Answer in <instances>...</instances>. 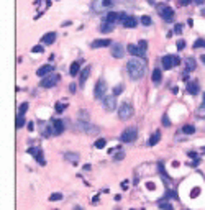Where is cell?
Returning <instances> with one entry per match:
<instances>
[{
  "mask_svg": "<svg viewBox=\"0 0 205 210\" xmlns=\"http://www.w3.org/2000/svg\"><path fill=\"white\" fill-rule=\"evenodd\" d=\"M126 69H128V74L133 81H139L144 76V72H146L144 61L143 59H138V57H131L128 61V64H126Z\"/></svg>",
  "mask_w": 205,
  "mask_h": 210,
  "instance_id": "cell-1",
  "label": "cell"
},
{
  "mask_svg": "<svg viewBox=\"0 0 205 210\" xmlns=\"http://www.w3.org/2000/svg\"><path fill=\"white\" fill-rule=\"evenodd\" d=\"M117 3H123V0H94L92 8L95 12H105V10H108V8L115 7Z\"/></svg>",
  "mask_w": 205,
  "mask_h": 210,
  "instance_id": "cell-2",
  "label": "cell"
},
{
  "mask_svg": "<svg viewBox=\"0 0 205 210\" xmlns=\"http://www.w3.org/2000/svg\"><path fill=\"white\" fill-rule=\"evenodd\" d=\"M133 113H135V108L131 103L128 102H125L120 105V108H118V117L122 118V120H128V118L133 117Z\"/></svg>",
  "mask_w": 205,
  "mask_h": 210,
  "instance_id": "cell-3",
  "label": "cell"
},
{
  "mask_svg": "<svg viewBox=\"0 0 205 210\" xmlns=\"http://www.w3.org/2000/svg\"><path fill=\"white\" fill-rule=\"evenodd\" d=\"M158 13H159V16H161L164 21H167V23L174 20V10L167 5H158Z\"/></svg>",
  "mask_w": 205,
  "mask_h": 210,
  "instance_id": "cell-4",
  "label": "cell"
},
{
  "mask_svg": "<svg viewBox=\"0 0 205 210\" xmlns=\"http://www.w3.org/2000/svg\"><path fill=\"white\" fill-rule=\"evenodd\" d=\"M107 92H108L107 82L103 81V79H100V81L97 82V86L94 87V97H95V99H105Z\"/></svg>",
  "mask_w": 205,
  "mask_h": 210,
  "instance_id": "cell-5",
  "label": "cell"
},
{
  "mask_svg": "<svg viewBox=\"0 0 205 210\" xmlns=\"http://www.w3.org/2000/svg\"><path fill=\"white\" fill-rule=\"evenodd\" d=\"M59 79H61V77L57 76V74H49V76H46V77H43V79H41L40 86H41V87H44V89H51V87H54L57 82H59Z\"/></svg>",
  "mask_w": 205,
  "mask_h": 210,
  "instance_id": "cell-6",
  "label": "cell"
},
{
  "mask_svg": "<svg viewBox=\"0 0 205 210\" xmlns=\"http://www.w3.org/2000/svg\"><path fill=\"white\" fill-rule=\"evenodd\" d=\"M120 23H122L125 28H135V26L138 25V20H136V16H133V15L122 13V15H120Z\"/></svg>",
  "mask_w": 205,
  "mask_h": 210,
  "instance_id": "cell-7",
  "label": "cell"
},
{
  "mask_svg": "<svg viewBox=\"0 0 205 210\" xmlns=\"http://www.w3.org/2000/svg\"><path fill=\"white\" fill-rule=\"evenodd\" d=\"M179 56H174V54H167V56L163 57V67L164 69H172V67L179 66Z\"/></svg>",
  "mask_w": 205,
  "mask_h": 210,
  "instance_id": "cell-8",
  "label": "cell"
},
{
  "mask_svg": "<svg viewBox=\"0 0 205 210\" xmlns=\"http://www.w3.org/2000/svg\"><path fill=\"white\" fill-rule=\"evenodd\" d=\"M136 128H126L125 131H122V135H120V140H122L123 143H133L135 140H136Z\"/></svg>",
  "mask_w": 205,
  "mask_h": 210,
  "instance_id": "cell-9",
  "label": "cell"
},
{
  "mask_svg": "<svg viewBox=\"0 0 205 210\" xmlns=\"http://www.w3.org/2000/svg\"><path fill=\"white\" fill-rule=\"evenodd\" d=\"M112 56L115 57V59H122L123 56H125V54H126V53H125V48H123V44L122 43H112Z\"/></svg>",
  "mask_w": 205,
  "mask_h": 210,
  "instance_id": "cell-10",
  "label": "cell"
},
{
  "mask_svg": "<svg viewBox=\"0 0 205 210\" xmlns=\"http://www.w3.org/2000/svg\"><path fill=\"white\" fill-rule=\"evenodd\" d=\"M126 51H128V54H131L133 57H141V59H146V51L139 49V46L128 44V46H126Z\"/></svg>",
  "mask_w": 205,
  "mask_h": 210,
  "instance_id": "cell-11",
  "label": "cell"
},
{
  "mask_svg": "<svg viewBox=\"0 0 205 210\" xmlns=\"http://www.w3.org/2000/svg\"><path fill=\"white\" fill-rule=\"evenodd\" d=\"M117 95H110V97H105L103 99V108L107 110V112H113L115 108H117Z\"/></svg>",
  "mask_w": 205,
  "mask_h": 210,
  "instance_id": "cell-12",
  "label": "cell"
},
{
  "mask_svg": "<svg viewBox=\"0 0 205 210\" xmlns=\"http://www.w3.org/2000/svg\"><path fill=\"white\" fill-rule=\"evenodd\" d=\"M51 123H53V131H54V135H56V136L62 135V131H64V125H62L61 120H56V118H53Z\"/></svg>",
  "mask_w": 205,
  "mask_h": 210,
  "instance_id": "cell-13",
  "label": "cell"
},
{
  "mask_svg": "<svg viewBox=\"0 0 205 210\" xmlns=\"http://www.w3.org/2000/svg\"><path fill=\"white\" fill-rule=\"evenodd\" d=\"M56 38H57L56 31H49V33H46V35H43L41 43H43V44H53V43L56 41Z\"/></svg>",
  "mask_w": 205,
  "mask_h": 210,
  "instance_id": "cell-14",
  "label": "cell"
},
{
  "mask_svg": "<svg viewBox=\"0 0 205 210\" xmlns=\"http://www.w3.org/2000/svg\"><path fill=\"white\" fill-rule=\"evenodd\" d=\"M54 71V66H51V64H46V66H41L38 71H36V74L40 77H46V76H49L51 72Z\"/></svg>",
  "mask_w": 205,
  "mask_h": 210,
  "instance_id": "cell-15",
  "label": "cell"
},
{
  "mask_svg": "<svg viewBox=\"0 0 205 210\" xmlns=\"http://www.w3.org/2000/svg\"><path fill=\"white\" fill-rule=\"evenodd\" d=\"M90 46L94 48V49H95V48H105V46H112V41L110 40H95L92 43V44H90Z\"/></svg>",
  "mask_w": 205,
  "mask_h": 210,
  "instance_id": "cell-16",
  "label": "cell"
},
{
  "mask_svg": "<svg viewBox=\"0 0 205 210\" xmlns=\"http://www.w3.org/2000/svg\"><path fill=\"white\" fill-rule=\"evenodd\" d=\"M120 15L122 13H118V12H110V13H107V16H105V21H108V23H115V21H120Z\"/></svg>",
  "mask_w": 205,
  "mask_h": 210,
  "instance_id": "cell-17",
  "label": "cell"
},
{
  "mask_svg": "<svg viewBox=\"0 0 205 210\" xmlns=\"http://www.w3.org/2000/svg\"><path fill=\"white\" fill-rule=\"evenodd\" d=\"M195 67H197V62H195V59H194V57H187V59H185V72L195 71Z\"/></svg>",
  "mask_w": 205,
  "mask_h": 210,
  "instance_id": "cell-18",
  "label": "cell"
},
{
  "mask_svg": "<svg viewBox=\"0 0 205 210\" xmlns=\"http://www.w3.org/2000/svg\"><path fill=\"white\" fill-rule=\"evenodd\" d=\"M187 92H189V94H192V95H195V94H199V92H200L199 84H197L195 81L187 82Z\"/></svg>",
  "mask_w": 205,
  "mask_h": 210,
  "instance_id": "cell-19",
  "label": "cell"
},
{
  "mask_svg": "<svg viewBox=\"0 0 205 210\" xmlns=\"http://www.w3.org/2000/svg\"><path fill=\"white\" fill-rule=\"evenodd\" d=\"M89 74H90V66H85L84 67V71L81 72V79H79V84H81L82 87H84V84H85V81H87Z\"/></svg>",
  "mask_w": 205,
  "mask_h": 210,
  "instance_id": "cell-20",
  "label": "cell"
},
{
  "mask_svg": "<svg viewBox=\"0 0 205 210\" xmlns=\"http://www.w3.org/2000/svg\"><path fill=\"white\" fill-rule=\"evenodd\" d=\"M161 79H163V72H161L159 67H156V69L153 71V82H154V84H159Z\"/></svg>",
  "mask_w": 205,
  "mask_h": 210,
  "instance_id": "cell-21",
  "label": "cell"
},
{
  "mask_svg": "<svg viewBox=\"0 0 205 210\" xmlns=\"http://www.w3.org/2000/svg\"><path fill=\"white\" fill-rule=\"evenodd\" d=\"M159 140H161V131H156V133L151 135V138H149L148 141V146H154V144L158 143Z\"/></svg>",
  "mask_w": 205,
  "mask_h": 210,
  "instance_id": "cell-22",
  "label": "cell"
},
{
  "mask_svg": "<svg viewBox=\"0 0 205 210\" xmlns=\"http://www.w3.org/2000/svg\"><path fill=\"white\" fill-rule=\"evenodd\" d=\"M100 31L102 33H110V31H113V25L108 23V21H103L102 25H100Z\"/></svg>",
  "mask_w": 205,
  "mask_h": 210,
  "instance_id": "cell-23",
  "label": "cell"
},
{
  "mask_svg": "<svg viewBox=\"0 0 205 210\" xmlns=\"http://www.w3.org/2000/svg\"><path fill=\"white\" fill-rule=\"evenodd\" d=\"M79 69H81V64L79 62H72L71 64V69H69V72H71V76H77V72H79Z\"/></svg>",
  "mask_w": 205,
  "mask_h": 210,
  "instance_id": "cell-24",
  "label": "cell"
},
{
  "mask_svg": "<svg viewBox=\"0 0 205 210\" xmlns=\"http://www.w3.org/2000/svg\"><path fill=\"white\" fill-rule=\"evenodd\" d=\"M182 133L184 135H194L195 128L192 127V125H184V127H182Z\"/></svg>",
  "mask_w": 205,
  "mask_h": 210,
  "instance_id": "cell-25",
  "label": "cell"
},
{
  "mask_svg": "<svg viewBox=\"0 0 205 210\" xmlns=\"http://www.w3.org/2000/svg\"><path fill=\"white\" fill-rule=\"evenodd\" d=\"M158 205H159V209H163V210H172V205L169 202H166V200H161Z\"/></svg>",
  "mask_w": 205,
  "mask_h": 210,
  "instance_id": "cell-26",
  "label": "cell"
},
{
  "mask_svg": "<svg viewBox=\"0 0 205 210\" xmlns=\"http://www.w3.org/2000/svg\"><path fill=\"white\" fill-rule=\"evenodd\" d=\"M36 161H38V164H41V166H44L46 164V161H44V154H43V151H40V153L35 156Z\"/></svg>",
  "mask_w": 205,
  "mask_h": 210,
  "instance_id": "cell-27",
  "label": "cell"
},
{
  "mask_svg": "<svg viewBox=\"0 0 205 210\" xmlns=\"http://www.w3.org/2000/svg\"><path fill=\"white\" fill-rule=\"evenodd\" d=\"M105 144H107V141H105L103 138H100V140H97V141H95V148H97V149H102V148H105Z\"/></svg>",
  "mask_w": 205,
  "mask_h": 210,
  "instance_id": "cell-28",
  "label": "cell"
},
{
  "mask_svg": "<svg viewBox=\"0 0 205 210\" xmlns=\"http://www.w3.org/2000/svg\"><path fill=\"white\" fill-rule=\"evenodd\" d=\"M23 125H25V117L23 115H18L16 117V128H21Z\"/></svg>",
  "mask_w": 205,
  "mask_h": 210,
  "instance_id": "cell-29",
  "label": "cell"
},
{
  "mask_svg": "<svg viewBox=\"0 0 205 210\" xmlns=\"http://www.w3.org/2000/svg\"><path fill=\"white\" fill-rule=\"evenodd\" d=\"M166 199H179V197H177V192H176V190H167V192H166Z\"/></svg>",
  "mask_w": 205,
  "mask_h": 210,
  "instance_id": "cell-30",
  "label": "cell"
},
{
  "mask_svg": "<svg viewBox=\"0 0 205 210\" xmlns=\"http://www.w3.org/2000/svg\"><path fill=\"white\" fill-rule=\"evenodd\" d=\"M141 23H143L144 26H149V25H151V16L143 15V16H141Z\"/></svg>",
  "mask_w": 205,
  "mask_h": 210,
  "instance_id": "cell-31",
  "label": "cell"
},
{
  "mask_svg": "<svg viewBox=\"0 0 205 210\" xmlns=\"http://www.w3.org/2000/svg\"><path fill=\"white\" fill-rule=\"evenodd\" d=\"M31 53H35V54H40V53H44V48H43V44H38V46H33V49H31Z\"/></svg>",
  "mask_w": 205,
  "mask_h": 210,
  "instance_id": "cell-32",
  "label": "cell"
},
{
  "mask_svg": "<svg viewBox=\"0 0 205 210\" xmlns=\"http://www.w3.org/2000/svg\"><path fill=\"white\" fill-rule=\"evenodd\" d=\"M49 200H62V194H59V192H54V194H51L49 195Z\"/></svg>",
  "mask_w": 205,
  "mask_h": 210,
  "instance_id": "cell-33",
  "label": "cell"
},
{
  "mask_svg": "<svg viewBox=\"0 0 205 210\" xmlns=\"http://www.w3.org/2000/svg\"><path fill=\"white\" fill-rule=\"evenodd\" d=\"M26 110H28V103H26V102H23V103H21V105H20V110H18V115H25V112H26Z\"/></svg>",
  "mask_w": 205,
  "mask_h": 210,
  "instance_id": "cell-34",
  "label": "cell"
},
{
  "mask_svg": "<svg viewBox=\"0 0 205 210\" xmlns=\"http://www.w3.org/2000/svg\"><path fill=\"white\" fill-rule=\"evenodd\" d=\"M138 46H139V49L146 51V49H148V41H146V40H141V41L138 43Z\"/></svg>",
  "mask_w": 205,
  "mask_h": 210,
  "instance_id": "cell-35",
  "label": "cell"
},
{
  "mask_svg": "<svg viewBox=\"0 0 205 210\" xmlns=\"http://www.w3.org/2000/svg\"><path fill=\"white\" fill-rule=\"evenodd\" d=\"M194 48H205V40H197L194 43Z\"/></svg>",
  "mask_w": 205,
  "mask_h": 210,
  "instance_id": "cell-36",
  "label": "cell"
},
{
  "mask_svg": "<svg viewBox=\"0 0 205 210\" xmlns=\"http://www.w3.org/2000/svg\"><path fill=\"white\" fill-rule=\"evenodd\" d=\"M66 158H67V159H71L72 163H76V161H77V154H76V153H67V154H66Z\"/></svg>",
  "mask_w": 205,
  "mask_h": 210,
  "instance_id": "cell-37",
  "label": "cell"
},
{
  "mask_svg": "<svg viewBox=\"0 0 205 210\" xmlns=\"http://www.w3.org/2000/svg\"><path fill=\"white\" fill-rule=\"evenodd\" d=\"M122 90H123V86H117V87L113 89V95H120Z\"/></svg>",
  "mask_w": 205,
  "mask_h": 210,
  "instance_id": "cell-38",
  "label": "cell"
},
{
  "mask_svg": "<svg viewBox=\"0 0 205 210\" xmlns=\"http://www.w3.org/2000/svg\"><path fill=\"white\" fill-rule=\"evenodd\" d=\"M163 125H164V127H169V125H171L169 117H167V115H164V117H163Z\"/></svg>",
  "mask_w": 205,
  "mask_h": 210,
  "instance_id": "cell-39",
  "label": "cell"
},
{
  "mask_svg": "<svg viewBox=\"0 0 205 210\" xmlns=\"http://www.w3.org/2000/svg\"><path fill=\"white\" fill-rule=\"evenodd\" d=\"M64 108H66V105H64V103H57V105H56V112L61 113V112H64Z\"/></svg>",
  "mask_w": 205,
  "mask_h": 210,
  "instance_id": "cell-40",
  "label": "cell"
},
{
  "mask_svg": "<svg viewBox=\"0 0 205 210\" xmlns=\"http://www.w3.org/2000/svg\"><path fill=\"white\" fill-rule=\"evenodd\" d=\"M174 33H176V35H180V33H182V25H176Z\"/></svg>",
  "mask_w": 205,
  "mask_h": 210,
  "instance_id": "cell-41",
  "label": "cell"
},
{
  "mask_svg": "<svg viewBox=\"0 0 205 210\" xmlns=\"http://www.w3.org/2000/svg\"><path fill=\"white\" fill-rule=\"evenodd\" d=\"M184 46H185V43H184L182 40H179V41H177V48H179V49H182Z\"/></svg>",
  "mask_w": 205,
  "mask_h": 210,
  "instance_id": "cell-42",
  "label": "cell"
},
{
  "mask_svg": "<svg viewBox=\"0 0 205 210\" xmlns=\"http://www.w3.org/2000/svg\"><path fill=\"white\" fill-rule=\"evenodd\" d=\"M200 110H205V94L202 95V105H200Z\"/></svg>",
  "mask_w": 205,
  "mask_h": 210,
  "instance_id": "cell-43",
  "label": "cell"
},
{
  "mask_svg": "<svg viewBox=\"0 0 205 210\" xmlns=\"http://www.w3.org/2000/svg\"><path fill=\"white\" fill-rule=\"evenodd\" d=\"M190 2H192V0H179V3H180V5H189Z\"/></svg>",
  "mask_w": 205,
  "mask_h": 210,
  "instance_id": "cell-44",
  "label": "cell"
},
{
  "mask_svg": "<svg viewBox=\"0 0 205 210\" xmlns=\"http://www.w3.org/2000/svg\"><path fill=\"white\" fill-rule=\"evenodd\" d=\"M128 184H130L128 181H123L122 182V189H128Z\"/></svg>",
  "mask_w": 205,
  "mask_h": 210,
  "instance_id": "cell-45",
  "label": "cell"
},
{
  "mask_svg": "<svg viewBox=\"0 0 205 210\" xmlns=\"http://www.w3.org/2000/svg\"><path fill=\"white\" fill-rule=\"evenodd\" d=\"M123 156H125L123 153H118L117 156H115V159H117V161H120V159H123Z\"/></svg>",
  "mask_w": 205,
  "mask_h": 210,
  "instance_id": "cell-46",
  "label": "cell"
},
{
  "mask_svg": "<svg viewBox=\"0 0 205 210\" xmlns=\"http://www.w3.org/2000/svg\"><path fill=\"white\" fill-rule=\"evenodd\" d=\"M190 158H195V159H199V156H197V153H189Z\"/></svg>",
  "mask_w": 205,
  "mask_h": 210,
  "instance_id": "cell-47",
  "label": "cell"
},
{
  "mask_svg": "<svg viewBox=\"0 0 205 210\" xmlns=\"http://www.w3.org/2000/svg\"><path fill=\"white\" fill-rule=\"evenodd\" d=\"M69 90H71V92H74V90H76V86H74V84H71V86H69Z\"/></svg>",
  "mask_w": 205,
  "mask_h": 210,
  "instance_id": "cell-48",
  "label": "cell"
},
{
  "mask_svg": "<svg viewBox=\"0 0 205 210\" xmlns=\"http://www.w3.org/2000/svg\"><path fill=\"white\" fill-rule=\"evenodd\" d=\"M148 187H149L151 190H153V189H154V184H153V182H148Z\"/></svg>",
  "mask_w": 205,
  "mask_h": 210,
  "instance_id": "cell-49",
  "label": "cell"
},
{
  "mask_svg": "<svg viewBox=\"0 0 205 210\" xmlns=\"http://www.w3.org/2000/svg\"><path fill=\"white\" fill-rule=\"evenodd\" d=\"M195 3H197V5H202V3H204V0H195Z\"/></svg>",
  "mask_w": 205,
  "mask_h": 210,
  "instance_id": "cell-50",
  "label": "cell"
},
{
  "mask_svg": "<svg viewBox=\"0 0 205 210\" xmlns=\"http://www.w3.org/2000/svg\"><path fill=\"white\" fill-rule=\"evenodd\" d=\"M148 3H151V5H154V3H156V0H148Z\"/></svg>",
  "mask_w": 205,
  "mask_h": 210,
  "instance_id": "cell-51",
  "label": "cell"
},
{
  "mask_svg": "<svg viewBox=\"0 0 205 210\" xmlns=\"http://www.w3.org/2000/svg\"><path fill=\"white\" fill-rule=\"evenodd\" d=\"M74 210H82V209L79 207V205H76V207H74Z\"/></svg>",
  "mask_w": 205,
  "mask_h": 210,
  "instance_id": "cell-52",
  "label": "cell"
},
{
  "mask_svg": "<svg viewBox=\"0 0 205 210\" xmlns=\"http://www.w3.org/2000/svg\"><path fill=\"white\" fill-rule=\"evenodd\" d=\"M200 59H202V62H205V54H204L202 57H200Z\"/></svg>",
  "mask_w": 205,
  "mask_h": 210,
  "instance_id": "cell-53",
  "label": "cell"
}]
</instances>
